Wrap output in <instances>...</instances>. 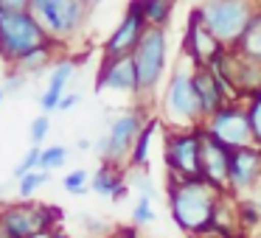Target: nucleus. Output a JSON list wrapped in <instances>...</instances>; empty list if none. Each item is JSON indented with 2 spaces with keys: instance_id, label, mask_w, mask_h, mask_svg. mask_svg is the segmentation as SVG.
<instances>
[{
  "instance_id": "nucleus-24",
  "label": "nucleus",
  "mask_w": 261,
  "mask_h": 238,
  "mask_svg": "<svg viewBox=\"0 0 261 238\" xmlns=\"http://www.w3.org/2000/svg\"><path fill=\"white\" fill-rule=\"evenodd\" d=\"M76 221H79L82 232L90 238H110L115 232V227L110 224L107 219H98V216L93 213H76Z\"/></svg>"
},
{
  "instance_id": "nucleus-11",
  "label": "nucleus",
  "mask_w": 261,
  "mask_h": 238,
  "mask_svg": "<svg viewBox=\"0 0 261 238\" xmlns=\"http://www.w3.org/2000/svg\"><path fill=\"white\" fill-rule=\"evenodd\" d=\"M202 129L227 148L255 146L253 143V129H250V121H247V109H244L242 104H233V101L225 104L214 118L205 121Z\"/></svg>"
},
{
  "instance_id": "nucleus-4",
  "label": "nucleus",
  "mask_w": 261,
  "mask_h": 238,
  "mask_svg": "<svg viewBox=\"0 0 261 238\" xmlns=\"http://www.w3.org/2000/svg\"><path fill=\"white\" fill-rule=\"evenodd\" d=\"M194 12H197L199 23L225 48H236V42L247 31L250 20L255 17L253 0H205Z\"/></svg>"
},
{
  "instance_id": "nucleus-40",
  "label": "nucleus",
  "mask_w": 261,
  "mask_h": 238,
  "mask_svg": "<svg viewBox=\"0 0 261 238\" xmlns=\"http://www.w3.org/2000/svg\"><path fill=\"white\" fill-rule=\"evenodd\" d=\"M87 3H90V9H93V6H98V3H101V0H87Z\"/></svg>"
},
{
  "instance_id": "nucleus-31",
  "label": "nucleus",
  "mask_w": 261,
  "mask_h": 238,
  "mask_svg": "<svg viewBox=\"0 0 261 238\" xmlns=\"http://www.w3.org/2000/svg\"><path fill=\"white\" fill-rule=\"evenodd\" d=\"M40 152H42L40 146H31L29 152L23 154V160H20V163L14 165V180H20L23 174H29V171L40 168Z\"/></svg>"
},
{
  "instance_id": "nucleus-29",
  "label": "nucleus",
  "mask_w": 261,
  "mask_h": 238,
  "mask_svg": "<svg viewBox=\"0 0 261 238\" xmlns=\"http://www.w3.org/2000/svg\"><path fill=\"white\" fill-rule=\"evenodd\" d=\"M48 132H51V118H48L45 112L37 115V118L31 121V126H29V140H31V146H40V148L45 146Z\"/></svg>"
},
{
  "instance_id": "nucleus-38",
  "label": "nucleus",
  "mask_w": 261,
  "mask_h": 238,
  "mask_svg": "<svg viewBox=\"0 0 261 238\" xmlns=\"http://www.w3.org/2000/svg\"><path fill=\"white\" fill-rule=\"evenodd\" d=\"M54 232V230H51ZM51 232H37V235H31V238H51Z\"/></svg>"
},
{
  "instance_id": "nucleus-37",
  "label": "nucleus",
  "mask_w": 261,
  "mask_h": 238,
  "mask_svg": "<svg viewBox=\"0 0 261 238\" xmlns=\"http://www.w3.org/2000/svg\"><path fill=\"white\" fill-rule=\"evenodd\" d=\"M51 238H73V235H70V232L65 230V227H57V230L51 232Z\"/></svg>"
},
{
  "instance_id": "nucleus-21",
  "label": "nucleus",
  "mask_w": 261,
  "mask_h": 238,
  "mask_svg": "<svg viewBox=\"0 0 261 238\" xmlns=\"http://www.w3.org/2000/svg\"><path fill=\"white\" fill-rule=\"evenodd\" d=\"M73 76H76V59H70V56H59L57 62H54V68L48 70V87H51V90L65 93Z\"/></svg>"
},
{
  "instance_id": "nucleus-30",
  "label": "nucleus",
  "mask_w": 261,
  "mask_h": 238,
  "mask_svg": "<svg viewBox=\"0 0 261 238\" xmlns=\"http://www.w3.org/2000/svg\"><path fill=\"white\" fill-rule=\"evenodd\" d=\"M154 221V207H152V199L149 196H138L135 207H132V224L135 227H146Z\"/></svg>"
},
{
  "instance_id": "nucleus-23",
  "label": "nucleus",
  "mask_w": 261,
  "mask_h": 238,
  "mask_svg": "<svg viewBox=\"0 0 261 238\" xmlns=\"http://www.w3.org/2000/svg\"><path fill=\"white\" fill-rule=\"evenodd\" d=\"M141 3H143V17H146L149 25H158V28L169 25L174 0H141Z\"/></svg>"
},
{
  "instance_id": "nucleus-27",
  "label": "nucleus",
  "mask_w": 261,
  "mask_h": 238,
  "mask_svg": "<svg viewBox=\"0 0 261 238\" xmlns=\"http://www.w3.org/2000/svg\"><path fill=\"white\" fill-rule=\"evenodd\" d=\"M126 185L129 188H135L138 191V196H149V199H154L158 196V185H154V180L149 176V171H138V168H126Z\"/></svg>"
},
{
  "instance_id": "nucleus-10",
  "label": "nucleus",
  "mask_w": 261,
  "mask_h": 238,
  "mask_svg": "<svg viewBox=\"0 0 261 238\" xmlns=\"http://www.w3.org/2000/svg\"><path fill=\"white\" fill-rule=\"evenodd\" d=\"M146 28H149V23H146V17H143V3H141V0H129V3H126L124 17H121V23L115 25L113 34H110L107 42H104L101 59L132 56Z\"/></svg>"
},
{
  "instance_id": "nucleus-9",
  "label": "nucleus",
  "mask_w": 261,
  "mask_h": 238,
  "mask_svg": "<svg viewBox=\"0 0 261 238\" xmlns=\"http://www.w3.org/2000/svg\"><path fill=\"white\" fill-rule=\"evenodd\" d=\"M166 53H169V37L166 28L149 25L143 31L141 42H138L132 62H135V73H138V96H149L154 93V87L160 84L166 73Z\"/></svg>"
},
{
  "instance_id": "nucleus-36",
  "label": "nucleus",
  "mask_w": 261,
  "mask_h": 238,
  "mask_svg": "<svg viewBox=\"0 0 261 238\" xmlns=\"http://www.w3.org/2000/svg\"><path fill=\"white\" fill-rule=\"evenodd\" d=\"M76 148H79V152H90V148H93V140H87V137H79V140H76Z\"/></svg>"
},
{
  "instance_id": "nucleus-1",
  "label": "nucleus",
  "mask_w": 261,
  "mask_h": 238,
  "mask_svg": "<svg viewBox=\"0 0 261 238\" xmlns=\"http://www.w3.org/2000/svg\"><path fill=\"white\" fill-rule=\"evenodd\" d=\"M166 191H169V213L174 224L191 238H208L214 230L216 210L225 199V191L214 188L202 176L182 180L174 174H169Z\"/></svg>"
},
{
  "instance_id": "nucleus-7",
  "label": "nucleus",
  "mask_w": 261,
  "mask_h": 238,
  "mask_svg": "<svg viewBox=\"0 0 261 238\" xmlns=\"http://www.w3.org/2000/svg\"><path fill=\"white\" fill-rule=\"evenodd\" d=\"M146 115H143L141 107H132L126 112H121L118 118L110 121L107 132L96 137L93 148H96L98 160L110 165H118V168H126L129 163V154L135 148V140L141 135V129L146 126Z\"/></svg>"
},
{
  "instance_id": "nucleus-39",
  "label": "nucleus",
  "mask_w": 261,
  "mask_h": 238,
  "mask_svg": "<svg viewBox=\"0 0 261 238\" xmlns=\"http://www.w3.org/2000/svg\"><path fill=\"white\" fill-rule=\"evenodd\" d=\"M3 98H6V90H3V87H0V104H3Z\"/></svg>"
},
{
  "instance_id": "nucleus-41",
  "label": "nucleus",
  "mask_w": 261,
  "mask_h": 238,
  "mask_svg": "<svg viewBox=\"0 0 261 238\" xmlns=\"http://www.w3.org/2000/svg\"><path fill=\"white\" fill-rule=\"evenodd\" d=\"M0 238H6V232H3V230H0Z\"/></svg>"
},
{
  "instance_id": "nucleus-5",
  "label": "nucleus",
  "mask_w": 261,
  "mask_h": 238,
  "mask_svg": "<svg viewBox=\"0 0 261 238\" xmlns=\"http://www.w3.org/2000/svg\"><path fill=\"white\" fill-rule=\"evenodd\" d=\"M163 121L174 129H197L205 124L194 87V68L188 65H177L169 79V87L163 93Z\"/></svg>"
},
{
  "instance_id": "nucleus-19",
  "label": "nucleus",
  "mask_w": 261,
  "mask_h": 238,
  "mask_svg": "<svg viewBox=\"0 0 261 238\" xmlns=\"http://www.w3.org/2000/svg\"><path fill=\"white\" fill-rule=\"evenodd\" d=\"M158 129H160V118H149L146 126L141 129V135H138V140H135V148H132V154H129L126 168L149 171V146H152V137Z\"/></svg>"
},
{
  "instance_id": "nucleus-8",
  "label": "nucleus",
  "mask_w": 261,
  "mask_h": 238,
  "mask_svg": "<svg viewBox=\"0 0 261 238\" xmlns=\"http://www.w3.org/2000/svg\"><path fill=\"white\" fill-rule=\"evenodd\" d=\"M166 171L182 180L202 176V126L197 129H171L163 137Z\"/></svg>"
},
{
  "instance_id": "nucleus-20",
  "label": "nucleus",
  "mask_w": 261,
  "mask_h": 238,
  "mask_svg": "<svg viewBox=\"0 0 261 238\" xmlns=\"http://www.w3.org/2000/svg\"><path fill=\"white\" fill-rule=\"evenodd\" d=\"M236 51L242 53L244 59L261 65V12H255V17L250 20L247 31H244L242 40L236 42Z\"/></svg>"
},
{
  "instance_id": "nucleus-22",
  "label": "nucleus",
  "mask_w": 261,
  "mask_h": 238,
  "mask_svg": "<svg viewBox=\"0 0 261 238\" xmlns=\"http://www.w3.org/2000/svg\"><path fill=\"white\" fill-rule=\"evenodd\" d=\"M48 180H51V171H42V168H34V171H29V174H23L14 182L17 196L20 199H34V193L40 191V188H45Z\"/></svg>"
},
{
  "instance_id": "nucleus-28",
  "label": "nucleus",
  "mask_w": 261,
  "mask_h": 238,
  "mask_svg": "<svg viewBox=\"0 0 261 238\" xmlns=\"http://www.w3.org/2000/svg\"><path fill=\"white\" fill-rule=\"evenodd\" d=\"M247 121H250V129H253V143L261 146V87L253 90L247 96Z\"/></svg>"
},
{
  "instance_id": "nucleus-14",
  "label": "nucleus",
  "mask_w": 261,
  "mask_h": 238,
  "mask_svg": "<svg viewBox=\"0 0 261 238\" xmlns=\"http://www.w3.org/2000/svg\"><path fill=\"white\" fill-rule=\"evenodd\" d=\"M182 45H186L182 51H186L188 59H191L194 68H199V65H211L222 51H225V45H222V42L216 40V37L211 34L202 23H199L197 12H191V17H188L186 42H182Z\"/></svg>"
},
{
  "instance_id": "nucleus-25",
  "label": "nucleus",
  "mask_w": 261,
  "mask_h": 238,
  "mask_svg": "<svg viewBox=\"0 0 261 238\" xmlns=\"http://www.w3.org/2000/svg\"><path fill=\"white\" fill-rule=\"evenodd\" d=\"M68 160H70V148L68 146H59V143H54V146H42L40 168L42 171H59Z\"/></svg>"
},
{
  "instance_id": "nucleus-6",
  "label": "nucleus",
  "mask_w": 261,
  "mask_h": 238,
  "mask_svg": "<svg viewBox=\"0 0 261 238\" xmlns=\"http://www.w3.org/2000/svg\"><path fill=\"white\" fill-rule=\"evenodd\" d=\"M62 221V210L45 202H0V230L6 238H31L37 232H51Z\"/></svg>"
},
{
  "instance_id": "nucleus-13",
  "label": "nucleus",
  "mask_w": 261,
  "mask_h": 238,
  "mask_svg": "<svg viewBox=\"0 0 261 238\" xmlns=\"http://www.w3.org/2000/svg\"><path fill=\"white\" fill-rule=\"evenodd\" d=\"M96 90L98 93H126V96H138V73H135L132 56L101 59V68L96 73Z\"/></svg>"
},
{
  "instance_id": "nucleus-35",
  "label": "nucleus",
  "mask_w": 261,
  "mask_h": 238,
  "mask_svg": "<svg viewBox=\"0 0 261 238\" xmlns=\"http://www.w3.org/2000/svg\"><path fill=\"white\" fill-rule=\"evenodd\" d=\"M0 9H31V0H0Z\"/></svg>"
},
{
  "instance_id": "nucleus-17",
  "label": "nucleus",
  "mask_w": 261,
  "mask_h": 238,
  "mask_svg": "<svg viewBox=\"0 0 261 238\" xmlns=\"http://www.w3.org/2000/svg\"><path fill=\"white\" fill-rule=\"evenodd\" d=\"M126 168H118V165L101 163L96 171L90 174V191L98 193L104 199H113V202H121V199L129 193V185H126Z\"/></svg>"
},
{
  "instance_id": "nucleus-2",
  "label": "nucleus",
  "mask_w": 261,
  "mask_h": 238,
  "mask_svg": "<svg viewBox=\"0 0 261 238\" xmlns=\"http://www.w3.org/2000/svg\"><path fill=\"white\" fill-rule=\"evenodd\" d=\"M90 12L87 0H31V14L57 48L73 42L85 31Z\"/></svg>"
},
{
  "instance_id": "nucleus-15",
  "label": "nucleus",
  "mask_w": 261,
  "mask_h": 238,
  "mask_svg": "<svg viewBox=\"0 0 261 238\" xmlns=\"http://www.w3.org/2000/svg\"><path fill=\"white\" fill-rule=\"evenodd\" d=\"M194 87H197L199 96V109H202V121L214 118L225 104H230V93L225 90V84L219 81V76L208 68V65H199L194 68Z\"/></svg>"
},
{
  "instance_id": "nucleus-18",
  "label": "nucleus",
  "mask_w": 261,
  "mask_h": 238,
  "mask_svg": "<svg viewBox=\"0 0 261 238\" xmlns=\"http://www.w3.org/2000/svg\"><path fill=\"white\" fill-rule=\"evenodd\" d=\"M57 51H59V48L54 45V42L40 45V48H34V51H29L25 56H20L12 68L17 70V73H23L25 79H40V76H45L48 70L54 68V62L59 59Z\"/></svg>"
},
{
  "instance_id": "nucleus-16",
  "label": "nucleus",
  "mask_w": 261,
  "mask_h": 238,
  "mask_svg": "<svg viewBox=\"0 0 261 238\" xmlns=\"http://www.w3.org/2000/svg\"><path fill=\"white\" fill-rule=\"evenodd\" d=\"M227 165H230V148L202 129V180L227 193Z\"/></svg>"
},
{
  "instance_id": "nucleus-34",
  "label": "nucleus",
  "mask_w": 261,
  "mask_h": 238,
  "mask_svg": "<svg viewBox=\"0 0 261 238\" xmlns=\"http://www.w3.org/2000/svg\"><path fill=\"white\" fill-rule=\"evenodd\" d=\"M110 238H141V235H138V227L132 224V227H121V230H115Z\"/></svg>"
},
{
  "instance_id": "nucleus-33",
  "label": "nucleus",
  "mask_w": 261,
  "mask_h": 238,
  "mask_svg": "<svg viewBox=\"0 0 261 238\" xmlns=\"http://www.w3.org/2000/svg\"><path fill=\"white\" fill-rule=\"evenodd\" d=\"M79 101H82V93H65L62 101H59V109H57V112H68V109H73Z\"/></svg>"
},
{
  "instance_id": "nucleus-3",
  "label": "nucleus",
  "mask_w": 261,
  "mask_h": 238,
  "mask_svg": "<svg viewBox=\"0 0 261 238\" xmlns=\"http://www.w3.org/2000/svg\"><path fill=\"white\" fill-rule=\"evenodd\" d=\"M48 34L31 9H0V59L12 68L20 56L48 45Z\"/></svg>"
},
{
  "instance_id": "nucleus-32",
  "label": "nucleus",
  "mask_w": 261,
  "mask_h": 238,
  "mask_svg": "<svg viewBox=\"0 0 261 238\" xmlns=\"http://www.w3.org/2000/svg\"><path fill=\"white\" fill-rule=\"evenodd\" d=\"M25 84H29V79H25L23 73H17L14 68H9L6 70V76H3V90H6V96H17V93H23L25 90Z\"/></svg>"
},
{
  "instance_id": "nucleus-12",
  "label": "nucleus",
  "mask_w": 261,
  "mask_h": 238,
  "mask_svg": "<svg viewBox=\"0 0 261 238\" xmlns=\"http://www.w3.org/2000/svg\"><path fill=\"white\" fill-rule=\"evenodd\" d=\"M261 180V146L230 148V165H227V191L244 193L255 188Z\"/></svg>"
},
{
  "instance_id": "nucleus-26",
  "label": "nucleus",
  "mask_w": 261,
  "mask_h": 238,
  "mask_svg": "<svg viewBox=\"0 0 261 238\" xmlns=\"http://www.w3.org/2000/svg\"><path fill=\"white\" fill-rule=\"evenodd\" d=\"M62 188L70 193V196H85L90 191V171L85 168H73L62 176Z\"/></svg>"
}]
</instances>
